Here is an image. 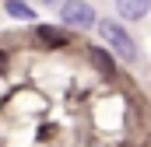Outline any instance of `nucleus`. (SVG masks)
I'll use <instances>...</instances> for the list:
<instances>
[{
	"label": "nucleus",
	"mask_w": 151,
	"mask_h": 147,
	"mask_svg": "<svg viewBox=\"0 0 151 147\" xmlns=\"http://www.w3.org/2000/svg\"><path fill=\"white\" fill-rule=\"evenodd\" d=\"M60 18H63L70 28H91V25H95V11H91V4H84V0H67V4L60 7Z\"/></svg>",
	"instance_id": "nucleus-2"
},
{
	"label": "nucleus",
	"mask_w": 151,
	"mask_h": 147,
	"mask_svg": "<svg viewBox=\"0 0 151 147\" xmlns=\"http://www.w3.org/2000/svg\"><path fill=\"white\" fill-rule=\"evenodd\" d=\"M46 4H49V7H56V4H60V7H63V4H67V0H46Z\"/></svg>",
	"instance_id": "nucleus-7"
},
{
	"label": "nucleus",
	"mask_w": 151,
	"mask_h": 147,
	"mask_svg": "<svg viewBox=\"0 0 151 147\" xmlns=\"http://www.w3.org/2000/svg\"><path fill=\"white\" fill-rule=\"evenodd\" d=\"M35 39H39V42H46V46H67V32L49 28V25H39V28H35Z\"/></svg>",
	"instance_id": "nucleus-4"
},
{
	"label": "nucleus",
	"mask_w": 151,
	"mask_h": 147,
	"mask_svg": "<svg viewBox=\"0 0 151 147\" xmlns=\"http://www.w3.org/2000/svg\"><path fill=\"white\" fill-rule=\"evenodd\" d=\"M99 35L106 39V46L113 49L119 60H127V63H134V60H137V42L127 35V28H123V25H116V21H99Z\"/></svg>",
	"instance_id": "nucleus-1"
},
{
	"label": "nucleus",
	"mask_w": 151,
	"mask_h": 147,
	"mask_svg": "<svg viewBox=\"0 0 151 147\" xmlns=\"http://www.w3.org/2000/svg\"><path fill=\"white\" fill-rule=\"evenodd\" d=\"M4 11H7L11 18H18V21H32V18H35V11H32L28 4H21V0H4Z\"/></svg>",
	"instance_id": "nucleus-5"
},
{
	"label": "nucleus",
	"mask_w": 151,
	"mask_h": 147,
	"mask_svg": "<svg viewBox=\"0 0 151 147\" xmlns=\"http://www.w3.org/2000/svg\"><path fill=\"white\" fill-rule=\"evenodd\" d=\"M116 7H119V14H123V18L141 21V18L151 11V0H116Z\"/></svg>",
	"instance_id": "nucleus-3"
},
{
	"label": "nucleus",
	"mask_w": 151,
	"mask_h": 147,
	"mask_svg": "<svg viewBox=\"0 0 151 147\" xmlns=\"http://www.w3.org/2000/svg\"><path fill=\"white\" fill-rule=\"evenodd\" d=\"M91 56H95V63H99V67H102V74H113V60H109V56H106V53H102V49H95V53H91Z\"/></svg>",
	"instance_id": "nucleus-6"
}]
</instances>
